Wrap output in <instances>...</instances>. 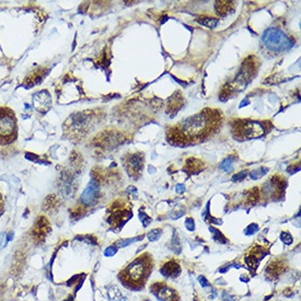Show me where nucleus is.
<instances>
[{
  "instance_id": "obj_20",
  "label": "nucleus",
  "mask_w": 301,
  "mask_h": 301,
  "mask_svg": "<svg viewBox=\"0 0 301 301\" xmlns=\"http://www.w3.org/2000/svg\"><path fill=\"white\" fill-rule=\"evenodd\" d=\"M139 218H140V221L142 222L143 227H147L150 222H151V218H149V217L142 211H139Z\"/></svg>"
},
{
  "instance_id": "obj_21",
  "label": "nucleus",
  "mask_w": 301,
  "mask_h": 301,
  "mask_svg": "<svg viewBox=\"0 0 301 301\" xmlns=\"http://www.w3.org/2000/svg\"><path fill=\"white\" fill-rule=\"evenodd\" d=\"M258 230V226L256 224H251L249 227H247V229H245V234L247 235H251V234H254V233L256 232Z\"/></svg>"
},
{
  "instance_id": "obj_10",
  "label": "nucleus",
  "mask_w": 301,
  "mask_h": 301,
  "mask_svg": "<svg viewBox=\"0 0 301 301\" xmlns=\"http://www.w3.org/2000/svg\"><path fill=\"white\" fill-rule=\"evenodd\" d=\"M217 13L220 15H226L233 11V2L231 1H218L216 3Z\"/></svg>"
},
{
  "instance_id": "obj_12",
  "label": "nucleus",
  "mask_w": 301,
  "mask_h": 301,
  "mask_svg": "<svg viewBox=\"0 0 301 301\" xmlns=\"http://www.w3.org/2000/svg\"><path fill=\"white\" fill-rule=\"evenodd\" d=\"M198 22L203 24V25L207 26V28H210V29H215L216 26L218 25V20L215 19V18H210V17H203L201 18Z\"/></svg>"
},
{
  "instance_id": "obj_6",
  "label": "nucleus",
  "mask_w": 301,
  "mask_h": 301,
  "mask_svg": "<svg viewBox=\"0 0 301 301\" xmlns=\"http://www.w3.org/2000/svg\"><path fill=\"white\" fill-rule=\"evenodd\" d=\"M143 164V157L141 153H133L126 158V168L129 173L134 176L139 175L141 173Z\"/></svg>"
},
{
  "instance_id": "obj_13",
  "label": "nucleus",
  "mask_w": 301,
  "mask_h": 301,
  "mask_svg": "<svg viewBox=\"0 0 301 301\" xmlns=\"http://www.w3.org/2000/svg\"><path fill=\"white\" fill-rule=\"evenodd\" d=\"M203 165V163L201 162V160H196V159L189 158L186 160V169L189 170L191 172L195 171V170H199Z\"/></svg>"
},
{
  "instance_id": "obj_24",
  "label": "nucleus",
  "mask_w": 301,
  "mask_h": 301,
  "mask_svg": "<svg viewBox=\"0 0 301 301\" xmlns=\"http://www.w3.org/2000/svg\"><path fill=\"white\" fill-rule=\"evenodd\" d=\"M198 281L201 283V286L203 287V288H206V287H208L209 286V283H208V280H207L204 276H199L198 277Z\"/></svg>"
},
{
  "instance_id": "obj_3",
  "label": "nucleus",
  "mask_w": 301,
  "mask_h": 301,
  "mask_svg": "<svg viewBox=\"0 0 301 301\" xmlns=\"http://www.w3.org/2000/svg\"><path fill=\"white\" fill-rule=\"evenodd\" d=\"M262 41L267 48L274 52H284L291 48L293 45V42L284 32L275 28H270L264 32Z\"/></svg>"
},
{
  "instance_id": "obj_4",
  "label": "nucleus",
  "mask_w": 301,
  "mask_h": 301,
  "mask_svg": "<svg viewBox=\"0 0 301 301\" xmlns=\"http://www.w3.org/2000/svg\"><path fill=\"white\" fill-rule=\"evenodd\" d=\"M235 136L242 137L244 139L260 137L264 134V128L260 123L251 120H238L233 126Z\"/></svg>"
},
{
  "instance_id": "obj_11",
  "label": "nucleus",
  "mask_w": 301,
  "mask_h": 301,
  "mask_svg": "<svg viewBox=\"0 0 301 301\" xmlns=\"http://www.w3.org/2000/svg\"><path fill=\"white\" fill-rule=\"evenodd\" d=\"M234 160H235V157L234 155H229L227 159H224L219 166H220V169H222L224 171H227V172H230V171H232L233 169V163H234Z\"/></svg>"
},
{
  "instance_id": "obj_22",
  "label": "nucleus",
  "mask_w": 301,
  "mask_h": 301,
  "mask_svg": "<svg viewBox=\"0 0 301 301\" xmlns=\"http://www.w3.org/2000/svg\"><path fill=\"white\" fill-rule=\"evenodd\" d=\"M116 252H117V249H116V247L112 245V247H109L107 249H105V251H104V255H105L106 257H111V256L115 255V254H116Z\"/></svg>"
},
{
  "instance_id": "obj_7",
  "label": "nucleus",
  "mask_w": 301,
  "mask_h": 301,
  "mask_svg": "<svg viewBox=\"0 0 301 301\" xmlns=\"http://www.w3.org/2000/svg\"><path fill=\"white\" fill-rule=\"evenodd\" d=\"M99 192V185L97 183V181L94 178H92L90 181L89 185L84 189V192L82 193V196H81V201H82L84 205H90L93 201H95L97 198V195H98Z\"/></svg>"
},
{
  "instance_id": "obj_25",
  "label": "nucleus",
  "mask_w": 301,
  "mask_h": 301,
  "mask_svg": "<svg viewBox=\"0 0 301 301\" xmlns=\"http://www.w3.org/2000/svg\"><path fill=\"white\" fill-rule=\"evenodd\" d=\"M245 176H247V172H245V171H242V172L238 173V174H235L234 176H233V181L243 180V178H245Z\"/></svg>"
},
{
  "instance_id": "obj_28",
  "label": "nucleus",
  "mask_w": 301,
  "mask_h": 301,
  "mask_svg": "<svg viewBox=\"0 0 301 301\" xmlns=\"http://www.w3.org/2000/svg\"><path fill=\"white\" fill-rule=\"evenodd\" d=\"M145 301H149V300H145Z\"/></svg>"
},
{
  "instance_id": "obj_26",
  "label": "nucleus",
  "mask_w": 301,
  "mask_h": 301,
  "mask_svg": "<svg viewBox=\"0 0 301 301\" xmlns=\"http://www.w3.org/2000/svg\"><path fill=\"white\" fill-rule=\"evenodd\" d=\"M175 191L178 194H182V193L185 192V186H184L183 184H178L176 186H175Z\"/></svg>"
},
{
  "instance_id": "obj_18",
  "label": "nucleus",
  "mask_w": 301,
  "mask_h": 301,
  "mask_svg": "<svg viewBox=\"0 0 301 301\" xmlns=\"http://www.w3.org/2000/svg\"><path fill=\"white\" fill-rule=\"evenodd\" d=\"M109 296H110V299H112V300H117L118 298L122 297L120 291L116 288V287H112V288H111V290L109 291Z\"/></svg>"
},
{
  "instance_id": "obj_23",
  "label": "nucleus",
  "mask_w": 301,
  "mask_h": 301,
  "mask_svg": "<svg viewBox=\"0 0 301 301\" xmlns=\"http://www.w3.org/2000/svg\"><path fill=\"white\" fill-rule=\"evenodd\" d=\"M185 227H186V229L188 230V231H194V229H195V224H194L193 218H186V220H185Z\"/></svg>"
},
{
  "instance_id": "obj_17",
  "label": "nucleus",
  "mask_w": 301,
  "mask_h": 301,
  "mask_svg": "<svg viewBox=\"0 0 301 301\" xmlns=\"http://www.w3.org/2000/svg\"><path fill=\"white\" fill-rule=\"evenodd\" d=\"M161 234H162L161 229H153V230H151L149 233H148V239H149L151 242H155V241H157V240L160 239Z\"/></svg>"
},
{
  "instance_id": "obj_16",
  "label": "nucleus",
  "mask_w": 301,
  "mask_h": 301,
  "mask_svg": "<svg viewBox=\"0 0 301 301\" xmlns=\"http://www.w3.org/2000/svg\"><path fill=\"white\" fill-rule=\"evenodd\" d=\"M142 237H140V238H133V239H125V240H119V241H117L116 243H115V247H127V245H129V244H132V243H134L135 241H137L138 239H141Z\"/></svg>"
},
{
  "instance_id": "obj_8",
  "label": "nucleus",
  "mask_w": 301,
  "mask_h": 301,
  "mask_svg": "<svg viewBox=\"0 0 301 301\" xmlns=\"http://www.w3.org/2000/svg\"><path fill=\"white\" fill-rule=\"evenodd\" d=\"M151 291L160 301L169 300L170 298H172V296H173L172 290L170 289L169 287H166L165 285L161 284V283L153 285V286L151 287Z\"/></svg>"
},
{
  "instance_id": "obj_27",
  "label": "nucleus",
  "mask_w": 301,
  "mask_h": 301,
  "mask_svg": "<svg viewBox=\"0 0 301 301\" xmlns=\"http://www.w3.org/2000/svg\"><path fill=\"white\" fill-rule=\"evenodd\" d=\"M222 299H224V301H231L233 299V297H230L229 295L227 296V293L224 291V293H222Z\"/></svg>"
},
{
  "instance_id": "obj_5",
  "label": "nucleus",
  "mask_w": 301,
  "mask_h": 301,
  "mask_svg": "<svg viewBox=\"0 0 301 301\" xmlns=\"http://www.w3.org/2000/svg\"><path fill=\"white\" fill-rule=\"evenodd\" d=\"M148 272V265L143 258H138L133 262L125 270V276L130 283L139 284L145 278Z\"/></svg>"
},
{
  "instance_id": "obj_19",
  "label": "nucleus",
  "mask_w": 301,
  "mask_h": 301,
  "mask_svg": "<svg viewBox=\"0 0 301 301\" xmlns=\"http://www.w3.org/2000/svg\"><path fill=\"white\" fill-rule=\"evenodd\" d=\"M280 239L285 244H291L293 243V237L289 232H281Z\"/></svg>"
},
{
  "instance_id": "obj_14",
  "label": "nucleus",
  "mask_w": 301,
  "mask_h": 301,
  "mask_svg": "<svg viewBox=\"0 0 301 301\" xmlns=\"http://www.w3.org/2000/svg\"><path fill=\"white\" fill-rule=\"evenodd\" d=\"M209 230H210V232L212 233V239H214V240L217 241V242H219V241H220L221 243H226L227 239L224 238L222 233L219 232V230L215 229V228H212V227H210Z\"/></svg>"
},
{
  "instance_id": "obj_9",
  "label": "nucleus",
  "mask_w": 301,
  "mask_h": 301,
  "mask_svg": "<svg viewBox=\"0 0 301 301\" xmlns=\"http://www.w3.org/2000/svg\"><path fill=\"white\" fill-rule=\"evenodd\" d=\"M180 273H181L180 265L173 261L168 262L161 268V274L163 276H166V277H176V276L180 275Z\"/></svg>"
},
{
  "instance_id": "obj_2",
  "label": "nucleus",
  "mask_w": 301,
  "mask_h": 301,
  "mask_svg": "<svg viewBox=\"0 0 301 301\" xmlns=\"http://www.w3.org/2000/svg\"><path fill=\"white\" fill-rule=\"evenodd\" d=\"M18 122L15 113L8 107L0 109V145H8L17 137Z\"/></svg>"
},
{
  "instance_id": "obj_15",
  "label": "nucleus",
  "mask_w": 301,
  "mask_h": 301,
  "mask_svg": "<svg viewBox=\"0 0 301 301\" xmlns=\"http://www.w3.org/2000/svg\"><path fill=\"white\" fill-rule=\"evenodd\" d=\"M267 171H268L267 168H260V169L254 170V171H252V172L250 173V176H251V178H253V180H258V178H261L263 175L266 174Z\"/></svg>"
},
{
  "instance_id": "obj_1",
  "label": "nucleus",
  "mask_w": 301,
  "mask_h": 301,
  "mask_svg": "<svg viewBox=\"0 0 301 301\" xmlns=\"http://www.w3.org/2000/svg\"><path fill=\"white\" fill-rule=\"evenodd\" d=\"M220 124V112L206 109L195 116L182 120L175 127L170 129L169 139L172 142H196L215 133Z\"/></svg>"
}]
</instances>
